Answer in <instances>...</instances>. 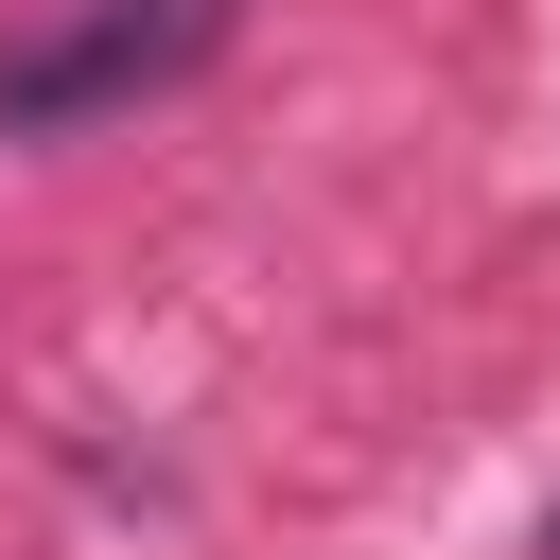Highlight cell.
Here are the masks:
<instances>
[{"instance_id":"obj_1","label":"cell","mask_w":560,"mask_h":560,"mask_svg":"<svg viewBox=\"0 0 560 560\" xmlns=\"http://www.w3.org/2000/svg\"><path fill=\"white\" fill-rule=\"evenodd\" d=\"M210 52H228V0H70L52 35H18V52H0V140L105 122V105H140V88L210 70Z\"/></svg>"},{"instance_id":"obj_2","label":"cell","mask_w":560,"mask_h":560,"mask_svg":"<svg viewBox=\"0 0 560 560\" xmlns=\"http://www.w3.org/2000/svg\"><path fill=\"white\" fill-rule=\"evenodd\" d=\"M542 560H560V508H542Z\"/></svg>"}]
</instances>
